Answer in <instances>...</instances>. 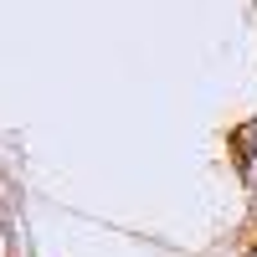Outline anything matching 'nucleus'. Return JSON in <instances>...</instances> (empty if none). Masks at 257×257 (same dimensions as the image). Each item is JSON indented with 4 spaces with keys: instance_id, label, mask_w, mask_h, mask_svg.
Segmentation results:
<instances>
[{
    "instance_id": "nucleus-1",
    "label": "nucleus",
    "mask_w": 257,
    "mask_h": 257,
    "mask_svg": "<svg viewBox=\"0 0 257 257\" xmlns=\"http://www.w3.org/2000/svg\"><path fill=\"white\" fill-rule=\"evenodd\" d=\"M252 144H257V123L231 128V165H237V175H252Z\"/></svg>"
},
{
    "instance_id": "nucleus-2",
    "label": "nucleus",
    "mask_w": 257,
    "mask_h": 257,
    "mask_svg": "<svg viewBox=\"0 0 257 257\" xmlns=\"http://www.w3.org/2000/svg\"><path fill=\"white\" fill-rule=\"evenodd\" d=\"M242 257H257V221H247L242 231Z\"/></svg>"
}]
</instances>
